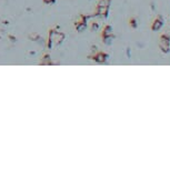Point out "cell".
Instances as JSON below:
<instances>
[{
  "instance_id": "1",
  "label": "cell",
  "mask_w": 170,
  "mask_h": 170,
  "mask_svg": "<svg viewBox=\"0 0 170 170\" xmlns=\"http://www.w3.org/2000/svg\"><path fill=\"white\" fill-rule=\"evenodd\" d=\"M168 41H169V37L166 35H162L160 37V48L163 52H168L169 51V46H168Z\"/></svg>"
},
{
  "instance_id": "2",
  "label": "cell",
  "mask_w": 170,
  "mask_h": 170,
  "mask_svg": "<svg viewBox=\"0 0 170 170\" xmlns=\"http://www.w3.org/2000/svg\"><path fill=\"white\" fill-rule=\"evenodd\" d=\"M162 24H163V22H162V20H161V18H157L156 19V20H154V25H152V30H156V31H157V30H159L160 28H161V26H162Z\"/></svg>"
},
{
  "instance_id": "3",
  "label": "cell",
  "mask_w": 170,
  "mask_h": 170,
  "mask_svg": "<svg viewBox=\"0 0 170 170\" xmlns=\"http://www.w3.org/2000/svg\"><path fill=\"white\" fill-rule=\"evenodd\" d=\"M168 46H169V50H170V37H169V41H168Z\"/></svg>"
}]
</instances>
